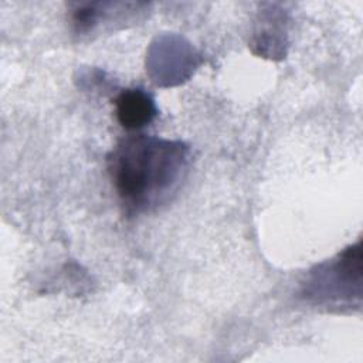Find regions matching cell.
Wrapping results in <instances>:
<instances>
[{
  "label": "cell",
  "mask_w": 363,
  "mask_h": 363,
  "mask_svg": "<svg viewBox=\"0 0 363 363\" xmlns=\"http://www.w3.org/2000/svg\"><path fill=\"white\" fill-rule=\"evenodd\" d=\"M360 244L349 247L328 268L320 267L308 285L306 294L316 299H337L352 296L353 282L360 284Z\"/></svg>",
  "instance_id": "cell-2"
},
{
  "label": "cell",
  "mask_w": 363,
  "mask_h": 363,
  "mask_svg": "<svg viewBox=\"0 0 363 363\" xmlns=\"http://www.w3.org/2000/svg\"><path fill=\"white\" fill-rule=\"evenodd\" d=\"M189 166V147L147 135L122 139L108 156V170L122 206L130 214L149 211L177 190Z\"/></svg>",
  "instance_id": "cell-1"
},
{
  "label": "cell",
  "mask_w": 363,
  "mask_h": 363,
  "mask_svg": "<svg viewBox=\"0 0 363 363\" xmlns=\"http://www.w3.org/2000/svg\"><path fill=\"white\" fill-rule=\"evenodd\" d=\"M115 113L122 128L136 130L153 121L157 113L153 98L139 88L123 89L115 98Z\"/></svg>",
  "instance_id": "cell-3"
}]
</instances>
